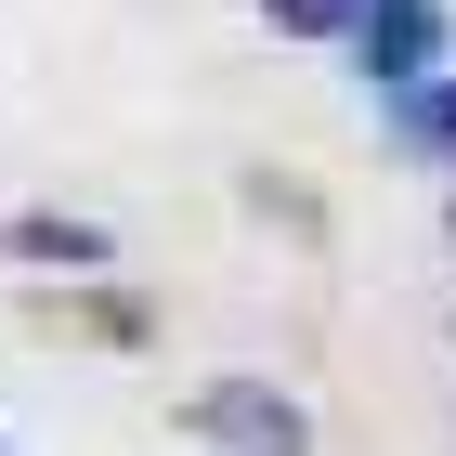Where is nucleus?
<instances>
[{
	"instance_id": "nucleus-1",
	"label": "nucleus",
	"mask_w": 456,
	"mask_h": 456,
	"mask_svg": "<svg viewBox=\"0 0 456 456\" xmlns=\"http://www.w3.org/2000/svg\"><path fill=\"white\" fill-rule=\"evenodd\" d=\"M183 430L222 444V456H326L314 418H300V391H274V379H209L196 404H183Z\"/></svg>"
},
{
	"instance_id": "nucleus-2",
	"label": "nucleus",
	"mask_w": 456,
	"mask_h": 456,
	"mask_svg": "<svg viewBox=\"0 0 456 456\" xmlns=\"http://www.w3.org/2000/svg\"><path fill=\"white\" fill-rule=\"evenodd\" d=\"M339 53H352V78H365V92H404V78L444 66V0H365Z\"/></svg>"
},
{
	"instance_id": "nucleus-3",
	"label": "nucleus",
	"mask_w": 456,
	"mask_h": 456,
	"mask_svg": "<svg viewBox=\"0 0 456 456\" xmlns=\"http://www.w3.org/2000/svg\"><path fill=\"white\" fill-rule=\"evenodd\" d=\"M0 261H39V274H105L118 235H105V222H78V209H13V222H0Z\"/></svg>"
},
{
	"instance_id": "nucleus-4",
	"label": "nucleus",
	"mask_w": 456,
	"mask_h": 456,
	"mask_svg": "<svg viewBox=\"0 0 456 456\" xmlns=\"http://www.w3.org/2000/svg\"><path fill=\"white\" fill-rule=\"evenodd\" d=\"M391 143H404V157H456V78L444 66L391 92Z\"/></svg>"
},
{
	"instance_id": "nucleus-5",
	"label": "nucleus",
	"mask_w": 456,
	"mask_h": 456,
	"mask_svg": "<svg viewBox=\"0 0 456 456\" xmlns=\"http://www.w3.org/2000/svg\"><path fill=\"white\" fill-rule=\"evenodd\" d=\"M352 13H365V0H261L274 39H352Z\"/></svg>"
},
{
	"instance_id": "nucleus-6",
	"label": "nucleus",
	"mask_w": 456,
	"mask_h": 456,
	"mask_svg": "<svg viewBox=\"0 0 456 456\" xmlns=\"http://www.w3.org/2000/svg\"><path fill=\"white\" fill-rule=\"evenodd\" d=\"M444 235H456V196H444Z\"/></svg>"
}]
</instances>
